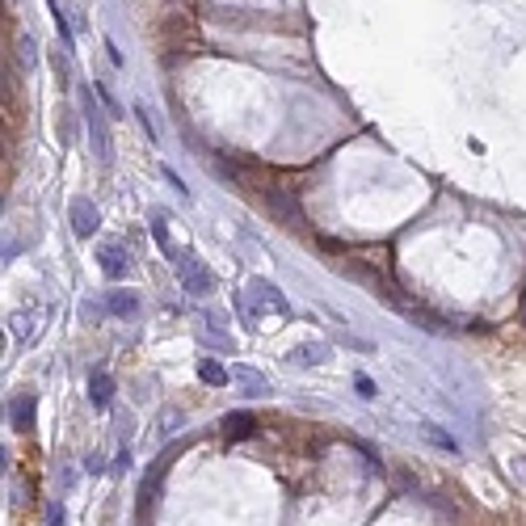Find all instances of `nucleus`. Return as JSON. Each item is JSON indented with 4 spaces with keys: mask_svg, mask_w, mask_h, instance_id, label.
<instances>
[{
    "mask_svg": "<svg viewBox=\"0 0 526 526\" xmlns=\"http://www.w3.org/2000/svg\"><path fill=\"white\" fill-rule=\"evenodd\" d=\"M164 253H169V261L182 270V283H186V290H190V295H206V290H215V274H211V270H206L194 253H186V248H173V244H169Z\"/></svg>",
    "mask_w": 526,
    "mask_h": 526,
    "instance_id": "1",
    "label": "nucleus"
},
{
    "mask_svg": "<svg viewBox=\"0 0 526 526\" xmlns=\"http://www.w3.org/2000/svg\"><path fill=\"white\" fill-rule=\"evenodd\" d=\"M85 122H89V135H93V152L97 160H110V140H105V114L93 97L85 93Z\"/></svg>",
    "mask_w": 526,
    "mask_h": 526,
    "instance_id": "2",
    "label": "nucleus"
},
{
    "mask_svg": "<svg viewBox=\"0 0 526 526\" xmlns=\"http://www.w3.org/2000/svg\"><path fill=\"white\" fill-rule=\"evenodd\" d=\"M97 228H101L97 206L89 198H76V202H72V232H76V236H93Z\"/></svg>",
    "mask_w": 526,
    "mask_h": 526,
    "instance_id": "3",
    "label": "nucleus"
},
{
    "mask_svg": "<svg viewBox=\"0 0 526 526\" xmlns=\"http://www.w3.org/2000/svg\"><path fill=\"white\" fill-rule=\"evenodd\" d=\"M417 433H421L430 446H438V451H446V455H459V438H455V433H446L442 426H433V421H417Z\"/></svg>",
    "mask_w": 526,
    "mask_h": 526,
    "instance_id": "4",
    "label": "nucleus"
},
{
    "mask_svg": "<svg viewBox=\"0 0 526 526\" xmlns=\"http://www.w3.org/2000/svg\"><path fill=\"white\" fill-rule=\"evenodd\" d=\"M105 312H110V316H135V312H140V295H131V290H110V295H105Z\"/></svg>",
    "mask_w": 526,
    "mask_h": 526,
    "instance_id": "5",
    "label": "nucleus"
},
{
    "mask_svg": "<svg viewBox=\"0 0 526 526\" xmlns=\"http://www.w3.org/2000/svg\"><path fill=\"white\" fill-rule=\"evenodd\" d=\"M127 253L118 248V244H110V248H101V270L110 274V278H127Z\"/></svg>",
    "mask_w": 526,
    "mask_h": 526,
    "instance_id": "6",
    "label": "nucleus"
},
{
    "mask_svg": "<svg viewBox=\"0 0 526 526\" xmlns=\"http://www.w3.org/2000/svg\"><path fill=\"white\" fill-rule=\"evenodd\" d=\"M89 400H93L97 409H105V404L114 400V379H110V375H93V379H89Z\"/></svg>",
    "mask_w": 526,
    "mask_h": 526,
    "instance_id": "7",
    "label": "nucleus"
},
{
    "mask_svg": "<svg viewBox=\"0 0 526 526\" xmlns=\"http://www.w3.org/2000/svg\"><path fill=\"white\" fill-rule=\"evenodd\" d=\"M198 379L211 383V387H223V383H228V371H223L219 362H211V358H202V362H198Z\"/></svg>",
    "mask_w": 526,
    "mask_h": 526,
    "instance_id": "8",
    "label": "nucleus"
},
{
    "mask_svg": "<svg viewBox=\"0 0 526 526\" xmlns=\"http://www.w3.org/2000/svg\"><path fill=\"white\" fill-rule=\"evenodd\" d=\"M223 430H228V438H248V433H253V417H248V413H232Z\"/></svg>",
    "mask_w": 526,
    "mask_h": 526,
    "instance_id": "9",
    "label": "nucleus"
},
{
    "mask_svg": "<svg viewBox=\"0 0 526 526\" xmlns=\"http://www.w3.org/2000/svg\"><path fill=\"white\" fill-rule=\"evenodd\" d=\"M9 325H13V333L26 341V337L34 333V312H13V316H9Z\"/></svg>",
    "mask_w": 526,
    "mask_h": 526,
    "instance_id": "10",
    "label": "nucleus"
},
{
    "mask_svg": "<svg viewBox=\"0 0 526 526\" xmlns=\"http://www.w3.org/2000/svg\"><path fill=\"white\" fill-rule=\"evenodd\" d=\"M30 413H34V400H30V396L17 400V404H13V426H17V430H30Z\"/></svg>",
    "mask_w": 526,
    "mask_h": 526,
    "instance_id": "11",
    "label": "nucleus"
},
{
    "mask_svg": "<svg viewBox=\"0 0 526 526\" xmlns=\"http://www.w3.org/2000/svg\"><path fill=\"white\" fill-rule=\"evenodd\" d=\"M236 379H240V387H248L253 396H265V391H270V387L261 383V375H257V371H244V367H240V371H236Z\"/></svg>",
    "mask_w": 526,
    "mask_h": 526,
    "instance_id": "12",
    "label": "nucleus"
},
{
    "mask_svg": "<svg viewBox=\"0 0 526 526\" xmlns=\"http://www.w3.org/2000/svg\"><path fill=\"white\" fill-rule=\"evenodd\" d=\"M47 9H51V17H55V26H59V38L72 43V26H68V17L59 13V0H47Z\"/></svg>",
    "mask_w": 526,
    "mask_h": 526,
    "instance_id": "13",
    "label": "nucleus"
},
{
    "mask_svg": "<svg viewBox=\"0 0 526 526\" xmlns=\"http://www.w3.org/2000/svg\"><path fill=\"white\" fill-rule=\"evenodd\" d=\"M160 173H164V182H169V186H173V190L182 194V198H186V194H190V190H186V182H182V177H177V173H173V169H169V164H164V169H160Z\"/></svg>",
    "mask_w": 526,
    "mask_h": 526,
    "instance_id": "14",
    "label": "nucleus"
},
{
    "mask_svg": "<svg viewBox=\"0 0 526 526\" xmlns=\"http://www.w3.org/2000/svg\"><path fill=\"white\" fill-rule=\"evenodd\" d=\"M135 118H140V127H144V135H147V140H156V127H152V118H147V110H144V105H135Z\"/></svg>",
    "mask_w": 526,
    "mask_h": 526,
    "instance_id": "15",
    "label": "nucleus"
},
{
    "mask_svg": "<svg viewBox=\"0 0 526 526\" xmlns=\"http://www.w3.org/2000/svg\"><path fill=\"white\" fill-rule=\"evenodd\" d=\"M17 47H21V63H26V68H34V38H21Z\"/></svg>",
    "mask_w": 526,
    "mask_h": 526,
    "instance_id": "16",
    "label": "nucleus"
},
{
    "mask_svg": "<svg viewBox=\"0 0 526 526\" xmlns=\"http://www.w3.org/2000/svg\"><path fill=\"white\" fill-rule=\"evenodd\" d=\"M354 383H358V391H362V396H375V383L367 379V375H358Z\"/></svg>",
    "mask_w": 526,
    "mask_h": 526,
    "instance_id": "17",
    "label": "nucleus"
}]
</instances>
